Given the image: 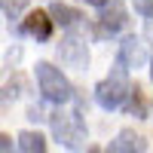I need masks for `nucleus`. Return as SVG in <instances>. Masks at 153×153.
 Returning <instances> with one entry per match:
<instances>
[{"label":"nucleus","mask_w":153,"mask_h":153,"mask_svg":"<svg viewBox=\"0 0 153 153\" xmlns=\"http://www.w3.org/2000/svg\"><path fill=\"white\" fill-rule=\"evenodd\" d=\"M89 153H101V150H98V147H92V150H89Z\"/></svg>","instance_id":"obj_17"},{"label":"nucleus","mask_w":153,"mask_h":153,"mask_svg":"<svg viewBox=\"0 0 153 153\" xmlns=\"http://www.w3.org/2000/svg\"><path fill=\"white\" fill-rule=\"evenodd\" d=\"M49 126H52L55 141L65 144L68 150H80L86 144V123L80 110H55L49 117Z\"/></svg>","instance_id":"obj_1"},{"label":"nucleus","mask_w":153,"mask_h":153,"mask_svg":"<svg viewBox=\"0 0 153 153\" xmlns=\"http://www.w3.org/2000/svg\"><path fill=\"white\" fill-rule=\"evenodd\" d=\"M49 16H52V22L55 25H61V28H74L76 22L83 19V12L80 9H74V6H68V3H61V0H55V3H49Z\"/></svg>","instance_id":"obj_9"},{"label":"nucleus","mask_w":153,"mask_h":153,"mask_svg":"<svg viewBox=\"0 0 153 153\" xmlns=\"http://www.w3.org/2000/svg\"><path fill=\"white\" fill-rule=\"evenodd\" d=\"M129 95H132V83H129V76H126L123 65H117L104 80L95 86V101H98V107H104V110L123 107Z\"/></svg>","instance_id":"obj_2"},{"label":"nucleus","mask_w":153,"mask_h":153,"mask_svg":"<svg viewBox=\"0 0 153 153\" xmlns=\"http://www.w3.org/2000/svg\"><path fill=\"white\" fill-rule=\"evenodd\" d=\"M83 3H89V6H107L110 0H83Z\"/></svg>","instance_id":"obj_15"},{"label":"nucleus","mask_w":153,"mask_h":153,"mask_svg":"<svg viewBox=\"0 0 153 153\" xmlns=\"http://www.w3.org/2000/svg\"><path fill=\"white\" fill-rule=\"evenodd\" d=\"M150 58L147 52V43L141 40V37H126V40L120 43V55H117V65H123L126 71H132V68H141L144 61Z\"/></svg>","instance_id":"obj_5"},{"label":"nucleus","mask_w":153,"mask_h":153,"mask_svg":"<svg viewBox=\"0 0 153 153\" xmlns=\"http://www.w3.org/2000/svg\"><path fill=\"white\" fill-rule=\"evenodd\" d=\"M19 153H46V141L40 132H19Z\"/></svg>","instance_id":"obj_10"},{"label":"nucleus","mask_w":153,"mask_h":153,"mask_svg":"<svg viewBox=\"0 0 153 153\" xmlns=\"http://www.w3.org/2000/svg\"><path fill=\"white\" fill-rule=\"evenodd\" d=\"M126 25H129V19H126L123 0H110L107 6H101V16L95 22V34L98 37H117Z\"/></svg>","instance_id":"obj_4"},{"label":"nucleus","mask_w":153,"mask_h":153,"mask_svg":"<svg viewBox=\"0 0 153 153\" xmlns=\"http://www.w3.org/2000/svg\"><path fill=\"white\" fill-rule=\"evenodd\" d=\"M37 86H40L43 98L52 101V104H68V101L74 98L71 80L55 65H49V61H40V65H37Z\"/></svg>","instance_id":"obj_3"},{"label":"nucleus","mask_w":153,"mask_h":153,"mask_svg":"<svg viewBox=\"0 0 153 153\" xmlns=\"http://www.w3.org/2000/svg\"><path fill=\"white\" fill-rule=\"evenodd\" d=\"M0 153H12V138L9 135H0Z\"/></svg>","instance_id":"obj_14"},{"label":"nucleus","mask_w":153,"mask_h":153,"mask_svg":"<svg viewBox=\"0 0 153 153\" xmlns=\"http://www.w3.org/2000/svg\"><path fill=\"white\" fill-rule=\"evenodd\" d=\"M129 110L135 113V117H141V120H147V104H144V95H141V89H132V104H129Z\"/></svg>","instance_id":"obj_12"},{"label":"nucleus","mask_w":153,"mask_h":153,"mask_svg":"<svg viewBox=\"0 0 153 153\" xmlns=\"http://www.w3.org/2000/svg\"><path fill=\"white\" fill-rule=\"evenodd\" d=\"M150 80H153V58H150Z\"/></svg>","instance_id":"obj_16"},{"label":"nucleus","mask_w":153,"mask_h":153,"mask_svg":"<svg viewBox=\"0 0 153 153\" xmlns=\"http://www.w3.org/2000/svg\"><path fill=\"white\" fill-rule=\"evenodd\" d=\"M0 3H3V16L6 19H19L31 0H0Z\"/></svg>","instance_id":"obj_11"},{"label":"nucleus","mask_w":153,"mask_h":153,"mask_svg":"<svg viewBox=\"0 0 153 153\" xmlns=\"http://www.w3.org/2000/svg\"><path fill=\"white\" fill-rule=\"evenodd\" d=\"M135 12L144 19H153V0H135Z\"/></svg>","instance_id":"obj_13"},{"label":"nucleus","mask_w":153,"mask_h":153,"mask_svg":"<svg viewBox=\"0 0 153 153\" xmlns=\"http://www.w3.org/2000/svg\"><path fill=\"white\" fill-rule=\"evenodd\" d=\"M52 16H49V12H31L28 19L22 22V34H28L31 40H37V43H46L49 37H52Z\"/></svg>","instance_id":"obj_6"},{"label":"nucleus","mask_w":153,"mask_h":153,"mask_svg":"<svg viewBox=\"0 0 153 153\" xmlns=\"http://www.w3.org/2000/svg\"><path fill=\"white\" fill-rule=\"evenodd\" d=\"M104 153H147V141H144L141 135H135L132 129H123V132L107 144Z\"/></svg>","instance_id":"obj_8"},{"label":"nucleus","mask_w":153,"mask_h":153,"mask_svg":"<svg viewBox=\"0 0 153 153\" xmlns=\"http://www.w3.org/2000/svg\"><path fill=\"white\" fill-rule=\"evenodd\" d=\"M58 58L65 61V65H71V68H86L89 65V52H86V43H80V37H68L65 43L58 46Z\"/></svg>","instance_id":"obj_7"}]
</instances>
